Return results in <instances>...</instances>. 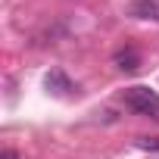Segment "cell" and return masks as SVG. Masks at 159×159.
Listing matches in <instances>:
<instances>
[{"label": "cell", "mask_w": 159, "mask_h": 159, "mask_svg": "<svg viewBox=\"0 0 159 159\" xmlns=\"http://www.w3.org/2000/svg\"><path fill=\"white\" fill-rule=\"evenodd\" d=\"M112 62H116V69H122V72H137V69H140V56H137V50H131V47L119 50V53L112 56Z\"/></svg>", "instance_id": "obj_3"}, {"label": "cell", "mask_w": 159, "mask_h": 159, "mask_svg": "<svg viewBox=\"0 0 159 159\" xmlns=\"http://www.w3.org/2000/svg\"><path fill=\"white\" fill-rule=\"evenodd\" d=\"M125 106L140 112V116H159V94L150 88H128L125 91Z\"/></svg>", "instance_id": "obj_1"}, {"label": "cell", "mask_w": 159, "mask_h": 159, "mask_svg": "<svg viewBox=\"0 0 159 159\" xmlns=\"http://www.w3.org/2000/svg\"><path fill=\"white\" fill-rule=\"evenodd\" d=\"M47 88L56 91V94H69V91H72V81H69V78H66L59 69H53V72L47 75Z\"/></svg>", "instance_id": "obj_4"}, {"label": "cell", "mask_w": 159, "mask_h": 159, "mask_svg": "<svg viewBox=\"0 0 159 159\" xmlns=\"http://www.w3.org/2000/svg\"><path fill=\"white\" fill-rule=\"evenodd\" d=\"M0 159H19V156H16V150H3V153H0Z\"/></svg>", "instance_id": "obj_6"}, {"label": "cell", "mask_w": 159, "mask_h": 159, "mask_svg": "<svg viewBox=\"0 0 159 159\" xmlns=\"http://www.w3.org/2000/svg\"><path fill=\"white\" fill-rule=\"evenodd\" d=\"M140 150H159V137H137L134 140Z\"/></svg>", "instance_id": "obj_5"}, {"label": "cell", "mask_w": 159, "mask_h": 159, "mask_svg": "<svg viewBox=\"0 0 159 159\" xmlns=\"http://www.w3.org/2000/svg\"><path fill=\"white\" fill-rule=\"evenodd\" d=\"M131 16L134 19H153V22H159V0H134V3H131Z\"/></svg>", "instance_id": "obj_2"}]
</instances>
